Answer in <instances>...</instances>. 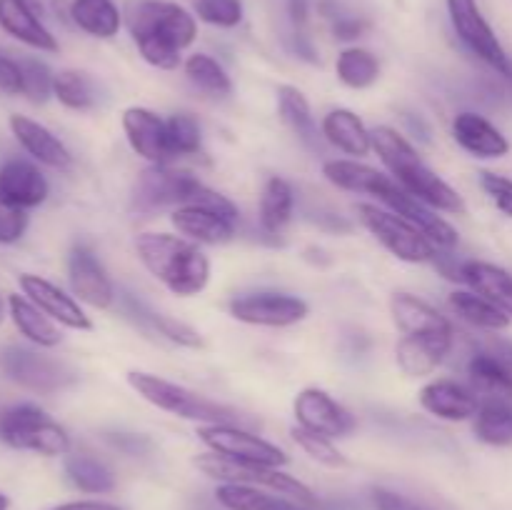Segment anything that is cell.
<instances>
[{
    "instance_id": "cell-17",
    "label": "cell",
    "mask_w": 512,
    "mask_h": 510,
    "mask_svg": "<svg viewBox=\"0 0 512 510\" xmlns=\"http://www.w3.org/2000/svg\"><path fill=\"white\" fill-rule=\"evenodd\" d=\"M380 203H385L393 213H398L400 218H405L410 225H415L430 243L438 245V250H453L455 245H458V230H455L448 220L440 218L438 210L425 205L423 200L413 198V195H410L408 190L400 188L398 183L380 198Z\"/></svg>"
},
{
    "instance_id": "cell-26",
    "label": "cell",
    "mask_w": 512,
    "mask_h": 510,
    "mask_svg": "<svg viewBox=\"0 0 512 510\" xmlns=\"http://www.w3.org/2000/svg\"><path fill=\"white\" fill-rule=\"evenodd\" d=\"M320 133L328 140L333 148L343 150L345 155H355V158H363L373 150V135L365 128L363 120L348 108H335L330 110L323 118L320 125Z\"/></svg>"
},
{
    "instance_id": "cell-47",
    "label": "cell",
    "mask_w": 512,
    "mask_h": 510,
    "mask_svg": "<svg viewBox=\"0 0 512 510\" xmlns=\"http://www.w3.org/2000/svg\"><path fill=\"white\" fill-rule=\"evenodd\" d=\"M370 500H373L375 510H433L428 505L418 503V500H410L388 488H373L370 490Z\"/></svg>"
},
{
    "instance_id": "cell-55",
    "label": "cell",
    "mask_w": 512,
    "mask_h": 510,
    "mask_svg": "<svg viewBox=\"0 0 512 510\" xmlns=\"http://www.w3.org/2000/svg\"><path fill=\"white\" fill-rule=\"evenodd\" d=\"M0 510H10V498L0 490Z\"/></svg>"
},
{
    "instance_id": "cell-23",
    "label": "cell",
    "mask_w": 512,
    "mask_h": 510,
    "mask_svg": "<svg viewBox=\"0 0 512 510\" xmlns=\"http://www.w3.org/2000/svg\"><path fill=\"white\" fill-rule=\"evenodd\" d=\"M453 138L475 158H503L510 153V143L488 118L465 110L453 120Z\"/></svg>"
},
{
    "instance_id": "cell-5",
    "label": "cell",
    "mask_w": 512,
    "mask_h": 510,
    "mask_svg": "<svg viewBox=\"0 0 512 510\" xmlns=\"http://www.w3.org/2000/svg\"><path fill=\"white\" fill-rule=\"evenodd\" d=\"M128 383L135 393L143 400H148L155 408L173 413L183 420H195L203 425H218V423H235L238 420V410L228 408L223 403L205 398V395L193 393L190 388L170 380L158 378V375L143 373V370H130Z\"/></svg>"
},
{
    "instance_id": "cell-44",
    "label": "cell",
    "mask_w": 512,
    "mask_h": 510,
    "mask_svg": "<svg viewBox=\"0 0 512 510\" xmlns=\"http://www.w3.org/2000/svg\"><path fill=\"white\" fill-rule=\"evenodd\" d=\"M195 13L208 25L235 28L243 20V3L240 0H195Z\"/></svg>"
},
{
    "instance_id": "cell-33",
    "label": "cell",
    "mask_w": 512,
    "mask_h": 510,
    "mask_svg": "<svg viewBox=\"0 0 512 510\" xmlns=\"http://www.w3.org/2000/svg\"><path fill=\"white\" fill-rule=\"evenodd\" d=\"M448 303L450 310H453L458 318H463L465 323L473 325V328L498 333V330H505L510 325V315H505L498 305L490 303V300L480 293L455 290V293H450Z\"/></svg>"
},
{
    "instance_id": "cell-37",
    "label": "cell",
    "mask_w": 512,
    "mask_h": 510,
    "mask_svg": "<svg viewBox=\"0 0 512 510\" xmlns=\"http://www.w3.org/2000/svg\"><path fill=\"white\" fill-rule=\"evenodd\" d=\"M468 375L478 393H485L488 398H512V373L508 368H503L493 355L485 353V350H480V353L470 358Z\"/></svg>"
},
{
    "instance_id": "cell-14",
    "label": "cell",
    "mask_w": 512,
    "mask_h": 510,
    "mask_svg": "<svg viewBox=\"0 0 512 510\" xmlns=\"http://www.w3.org/2000/svg\"><path fill=\"white\" fill-rule=\"evenodd\" d=\"M68 280L75 298H78L80 303L90 305V308L108 310L110 305L115 303V298H118L108 270L103 268L98 255L83 243L73 245V250H70Z\"/></svg>"
},
{
    "instance_id": "cell-27",
    "label": "cell",
    "mask_w": 512,
    "mask_h": 510,
    "mask_svg": "<svg viewBox=\"0 0 512 510\" xmlns=\"http://www.w3.org/2000/svg\"><path fill=\"white\" fill-rule=\"evenodd\" d=\"M390 313H393L395 325L403 335L453 333V325L448 318H443L433 305L410 293H395L390 298Z\"/></svg>"
},
{
    "instance_id": "cell-32",
    "label": "cell",
    "mask_w": 512,
    "mask_h": 510,
    "mask_svg": "<svg viewBox=\"0 0 512 510\" xmlns=\"http://www.w3.org/2000/svg\"><path fill=\"white\" fill-rule=\"evenodd\" d=\"M293 208H295V193L293 185L285 178H268V183L263 185V193H260V228L270 235H280L288 223L293 220Z\"/></svg>"
},
{
    "instance_id": "cell-43",
    "label": "cell",
    "mask_w": 512,
    "mask_h": 510,
    "mask_svg": "<svg viewBox=\"0 0 512 510\" xmlns=\"http://www.w3.org/2000/svg\"><path fill=\"white\" fill-rule=\"evenodd\" d=\"M20 70H23V95L30 103H45L53 95L55 75L43 60L38 58H23L18 60Z\"/></svg>"
},
{
    "instance_id": "cell-20",
    "label": "cell",
    "mask_w": 512,
    "mask_h": 510,
    "mask_svg": "<svg viewBox=\"0 0 512 510\" xmlns=\"http://www.w3.org/2000/svg\"><path fill=\"white\" fill-rule=\"evenodd\" d=\"M170 223L183 238L205 245H225L235 238V220L203 208V205H178Z\"/></svg>"
},
{
    "instance_id": "cell-13",
    "label": "cell",
    "mask_w": 512,
    "mask_h": 510,
    "mask_svg": "<svg viewBox=\"0 0 512 510\" xmlns=\"http://www.w3.org/2000/svg\"><path fill=\"white\" fill-rule=\"evenodd\" d=\"M295 420L300 428L310 433L325 435V438H345L353 433L355 418L325 390L305 388L295 395L293 403Z\"/></svg>"
},
{
    "instance_id": "cell-10",
    "label": "cell",
    "mask_w": 512,
    "mask_h": 510,
    "mask_svg": "<svg viewBox=\"0 0 512 510\" xmlns=\"http://www.w3.org/2000/svg\"><path fill=\"white\" fill-rule=\"evenodd\" d=\"M198 438L213 453L225 455V458L243 460V463L270 465V468H283V465H288V455L278 445L268 443V440L250 433V430L238 428L235 423L200 425Z\"/></svg>"
},
{
    "instance_id": "cell-42",
    "label": "cell",
    "mask_w": 512,
    "mask_h": 510,
    "mask_svg": "<svg viewBox=\"0 0 512 510\" xmlns=\"http://www.w3.org/2000/svg\"><path fill=\"white\" fill-rule=\"evenodd\" d=\"M290 435H293L295 445H298L310 460H315V463L325 465V468H348V458L335 448L333 438L310 433V430L300 428V425H295V428L290 430Z\"/></svg>"
},
{
    "instance_id": "cell-45",
    "label": "cell",
    "mask_w": 512,
    "mask_h": 510,
    "mask_svg": "<svg viewBox=\"0 0 512 510\" xmlns=\"http://www.w3.org/2000/svg\"><path fill=\"white\" fill-rule=\"evenodd\" d=\"M28 230V213L0 190V245L18 243Z\"/></svg>"
},
{
    "instance_id": "cell-8",
    "label": "cell",
    "mask_w": 512,
    "mask_h": 510,
    "mask_svg": "<svg viewBox=\"0 0 512 510\" xmlns=\"http://www.w3.org/2000/svg\"><path fill=\"white\" fill-rule=\"evenodd\" d=\"M0 373L30 393H58L75 383V370L68 363L28 345H5L0 350Z\"/></svg>"
},
{
    "instance_id": "cell-46",
    "label": "cell",
    "mask_w": 512,
    "mask_h": 510,
    "mask_svg": "<svg viewBox=\"0 0 512 510\" xmlns=\"http://www.w3.org/2000/svg\"><path fill=\"white\" fill-rule=\"evenodd\" d=\"M480 185H483L485 195L495 203V208L512 218V180L505 178V175L483 170L480 173Z\"/></svg>"
},
{
    "instance_id": "cell-56",
    "label": "cell",
    "mask_w": 512,
    "mask_h": 510,
    "mask_svg": "<svg viewBox=\"0 0 512 510\" xmlns=\"http://www.w3.org/2000/svg\"><path fill=\"white\" fill-rule=\"evenodd\" d=\"M3 315H5V303H3V298H0V320H3Z\"/></svg>"
},
{
    "instance_id": "cell-4",
    "label": "cell",
    "mask_w": 512,
    "mask_h": 510,
    "mask_svg": "<svg viewBox=\"0 0 512 510\" xmlns=\"http://www.w3.org/2000/svg\"><path fill=\"white\" fill-rule=\"evenodd\" d=\"M195 468L200 470L208 478L218 480V483H235V485H253V488H265L273 490V493L285 495V498L295 500V503L305 505V508L323 510V503L318 500V495L308 488L305 483H300L293 475L283 473L280 468H270V465H258V463H243V460L225 458L218 453H203L193 460Z\"/></svg>"
},
{
    "instance_id": "cell-50",
    "label": "cell",
    "mask_w": 512,
    "mask_h": 510,
    "mask_svg": "<svg viewBox=\"0 0 512 510\" xmlns=\"http://www.w3.org/2000/svg\"><path fill=\"white\" fill-rule=\"evenodd\" d=\"M368 30V23L358 18H338L333 23V35L338 40H355Z\"/></svg>"
},
{
    "instance_id": "cell-16",
    "label": "cell",
    "mask_w": 512,
    "mask_h": 510,
    "mask_svg": "<svg viewBox=\"0 0 512 510\" xmlns=\"http://www.w3.org/2000/svg\"><path fill=\"white\" fill-rule=\"evenodd\" d=\"M18 285L20 290H23L25 298L33 300V303L58 325L70 330H93V320H90L88 313L80 308L78 300H75L73 295L65 293V290H60L55 283L40 278V275L23 273L18 278Z\"/></svg>"
},
{
    "instance_id": "cell-35",
    "label": "cell",
    "mask_w": 512,
    "mask_h": 510,
    "mask_svg": "<svg viewBox=\"0 0 512 510\" xmlns=\"http://www.w3.org/2000/svg\"><path fill=\"white\" fill-rule=\"evenodd\" d=\"M65 475L78 490L90 495H105L115 490V473L88 453H68L65 455Z\"/></svg>"
},
{
    "instance_id": "cell-6",
    "label": "cell",
    "mask_w": 512,
    "mask_h": 510,
    "mask_svg": "<svg viewBox=\"0 0 512 510\" xmlns=\"http://www.w3.org/2000/svg\"><path fill=\"white\" fill-rule=\"evenodd\" d=\"M0 440L8 448L28 450L43 458L70 453L68 430L33 403L13 405L0 413Z\"/></svg>"
},
{
    "instance_id": "cell-7",
    "label": "cell",
    "mask_w": 512,
    "mask_h": 510,
    "mask_svg": "<svg viewBox=\"0 0 512 510\" xmlns=\"http://www.w3.org/2000/svg\"><path fill=\"white\" fill-rule=\"evenodd\" d=\"M355 213H358L363 228L403 263H433L435 255L440 253L438 245L430 243L415 225H410L393 210H383L373 203H360Z\"/></svg>"
},
{
    "instance_id": "cell-52",
    "label": "cell",
    "mask_w": 512,
    "mask_h": 510,
    "mask_svg": "<svg viewBox=\"0 0 512 510\" xmlns=\"http://www.w3.org/2000/svg\"><path fill=\"white\" fill-rule=\"evenodd\" d=\"M110 443H113L115 448L125 450L128 455H140L143 450H148V440L138 438V435H110Z\"/></svg>"
},
{
    "instance_id": "cell-53",
    "label": "cell",
    "mask_w": 512,
    "mask_h": 510,
    "mask_svg": "<svg viewBox=\"0 0 512 510\" xmlns=\"http://www.w3.org/2000/svg\"><path fill=\"white\" fill-rule=\"evenodd\" d=\"M310 5H313V0H288V10H290V20H293L295 25H305L308 23V15H310Z\"/></svg>"
},
{
    "instance_id": "cell-39",
    "label": "cell",
    "mask_w": 512,
    "mask_h": 510,
    "mask_svg": "<svg viewBox=\"0 0 512 510\" xmlns=\"http://www.w3.org/2000/svg\"><path fill=\"white\" fill-rule=\"evenodd\" d=\"M185 75H188L190 83L195 85L203 93L213 95V98H228L233 93V80L225 73L223 65L215 58L205 53H195L185 60Z\"/></svg>"
},
{
    "instance_id": "cell-1",
    "label": "cell",
    "mask_w": 512,
    "mask_h": 510,
    "mask_svg": "<svg viewBox=\"0 0 512 510\" xmlns=\"http://www.w3.org/2000/svg\"><path fill=\"white\" fill-rule=\"evenodd\" d=\"M370 135H373V150L380 155L385 168L395 175V183L400 188L408 190L413 198L423 200L425 205L440 210V213H468V205H465L463 195L453 185L445 183L433 168L425 165V160L405 140V135H400L390 125H378L375 130H370Z\"/></svg>"
},
{
    "instance_id": "cell-2",
    "label": "cell",
    "mask_w": 512,
    "mask_h": 510,
    "mask_svg": "<svg viewBox=\"0 0 512 510\" xmlns=\"http://www.w3.org/2000/svg\"><path fill=\"white\" fill-rule=\"evenodd\" d=\"M143 268L178 298H193L210 283V260L198 243L170 233H140L135 238Z\"/></svg>"
},
{
    "instance_id": "cell-40",
    "label": "cell",
    "mask_w": 512,
    "mask_h": 510,
    "mask_svg": "<svg viewBox=\"0 0 512 510\" xmlns=\"http://www.w3.org/2000/svg\"><path fill=\"white\" fill-rule=\"evenodd\" d=\"M53 95L58 98L60 105L70 110H90L98 100L95 83L80 70H60L55 75Z\"/></svg>"
},
{
    "instance_id": "cell-12",
    "label": "cell",
    "mask_w": 512,
    "mask_h": 510,
    "mask_svg": "<svg viewBox=\"0 0 512 510\" xmlns=\"http://www.w3.org/2000/svg\"><path fill=\"white\" fill-rule=\"evenodd\" d=\"M200 188V180L185 170H173L168 165H150L138 175L133 190V208L150 213L163 205H185Z\"/></svg>"
},
{
    "instance_id": "cell-38",
    "label": "cell",
    "mask_w": 512,
    "mask_h": 510,
    "mask_svg": "<svg viewBox=\"0 0 512 510\" xmlns=\"http://www.w3.org/2000/svg\"><path fill=\"white\" fill-rule=\"evenodd\" d=\"M335 73L340 83L353 90H365L378 83L380 63L370 50L365 48H345L335 60Z\"/></svg>"
},
{
    "instance_id": "cell-49",
    "label": "cell",
    "mask_w": 512,
    "mask_h": 510,
    "mask_svg": "<svg viewBox=\"0 0 512 510\" xmlns=\"http://www.w3.org/2000/svg\"><path fill=\"white\" fill-rule=\"evenodd\" d=\"M485 353L493 355L495 360H498L503 368H508L512 373V340H505V338H498V335H490L488 340H485Z\"/></svg>"
},
{
    "instance_id": "cell-15",
    "label": "cell",
    "mask_w": 512,
    "mask_h": 510,
    "mask_svg": "<svg viewBox=\"0 0 512 510\" xmlns=\"http://www.w3.org/2000/svg\"><path fill=\"white\" fill-rule=\"evenodd\" d=\"M120 123L133 153L148 160L150 165H165L173 160L168 145V120L160 118L158 113L143 105H130L123 110Z\"/></svg>"
},
{
    "instance_id": "cell-30",
    "label": "cell",
    "mask_w": 512,
    "mask_h": 510,
    "mask_svg": "<svg viewBox=\"0 0 512 510\" xmlns=\"http://www.w3.org/2000/svg\"><path fill=\"white\" fill-rule=\"evenodd\" d=\"M215 500L225 510H315L285 498V495L273 493L265 488H253V485H235L220 483L215 490Z\"/></svg>"
},
{
    "instance_id": "cell-3",
    "label": "cell",
    "mask_w": 512,
    "mask_h": 510,
    "mask_svg": "<svg viewBox=\"0 0 512 510\" xmlns=\"http://www.w3.org/2000/svg\"><path fill=\"white\" fill-rule=\"evenodd\" d=\"M130 33L145 63L160 70H175L180 65V50L193 45L198 25L183 5L170 0H143L133 10Z\"/></svg>"
},
{
    "instance_id": "cell-19",
    "label": "cell",
    "mask_w": 512,
    "mask_h": 510,
    "mask_svg": "<svg viewBox=\"0 0 512 510\" xmlns=\"http://www.w3.org/2000/svg\"><path fill=\"white\" fill-rule=\"evenodd\" d=\"M450 348H453V333L403 335V340L395 348V360L405 375L423 378L443 363Z\"/></svg>"
},
{
    "instance_id": "cell-21",
    "label": "cell",
    "mask_w": 512,
    "mask_h": 510,
    "mask_svg": "<svg viewBox=\"0 0 512 510\" xmlns=\"http://www.w3.org/2000/svg\"><path fill=\"white\" fill-rule=\"evenodd\" d=\"M418 400L430 415H435L440 420H450V423L475 418V413L480 408L478 395L473 390L445 378L430 380L428 385H423Z\"/></svg>"
},
{
    "instance_id": "cell-34",
    "label": "cell",
    "mask_w": 512,
    "mask_h": 510,
    "mask_svg": "<svg viewBox=\"0 0 512 510\" xmlns=\"http://www.w3.org/2000/svg\"><path fill=\"white\" fill-rule=\"evenodd\" d=\"M70 18L93 38H115L120 30V10L113 0H73Z\"/></svg>"
},
{
    "instance_id": "cell-54",
    "label": "cell",
    "mask_w": 512,
    "mask_h": 510,
    "mask_svg": "<svg viewBox=\"0 0 512 510\" xmlns=\"http://www.w3.org/2000/svg\"><path fill=\"white\" fill-rule=\"evenodd\" d=\"M295 53L300 55V58H305L308 60V63H318V53H315V48L313 45H310V40L305 38V35H298V38H295Z\"/></svg>"
},
{
    "instance_id": "cell-22",
    "label": "cell",
    "mask_w": 512,
    "mask_h": 510,
    "mask_svg": "<svg viewBox=\"0 0 512 510\" xmlns=\"http://www.w3.org/2000/svg\"><path fill=\"white\" fill-rule=\"evenodd\" d=\"M0 28L40 53H58V40L25 0H0Z\"/></svg>"
},
{
    "instance_id": "cell-41",
    "label": "cell",
    "mask_w": 512,
    "mask_h": 510,
    "mask_svg": "<svg viewBox=\"0 0 512 510\" xmlns=\"http://www.w3.org/2000/svg\"><path fill=\"white\" fill-rule=\"evenodd\" d=\"M168 145L173 158H190L203 148V130L190 113H175L168 118Z\"/></svg>"
},
{
    "instance_id": "cell-9",
    "label": "cell",
    "mask_w": 512,
    "mask_h": 510,
    "mask_svg": "<svg viewBox=\"0 0 512 510\" xmlns=\"http://www.w3.org/2000/svg\"><path fill=\"white\" fill-rule=\"evenodd\" d=\"M448 13L453 30L463 40L465 48L508 80L512 75V58L505 53L503 43L498 40L495 30L490 28L485 15L480 13L478 0H448Z\"/></svg>"
},
{
    "instance_id": "cell-24",
    "label": "cell",
    "mask_w": 512,
    "mask_h": 510,
    "mask_svg": "<svg viewBox=\"0 0 512 510\" xmlns=\"http://www.w3.org/2000/svg\"><path fill=\"white\" fill-rule=\"evenodd\" d=\"M0 190L20 208H38L48 200L50 185L40 168L30 160L13 158L0 165Z\"/></svg>"
},
{
    "instance_id": "cell-29",
    "label": "cell",
    "mask_w": 512,
    "mask_h": 510,
    "mask_svg": "<svg viewBox=\"0 0 512 510\" xmlns=\"http://www.w3.org/2000/svg\"><path fill=\"white\" fill-rule=\"evenodd\" d=\"M463 283H468L475 293L485 295L490 303L498 305L512 318V275L508 270L493 263H483V260H465Z\"/></svg>"
},
{
    "instance_id": "cell-51",
    "label": "cell",
    "mask_w": 512,
    "mask_h": 510,
    "mask_svg": "<svg viewBox=\"0 0 512 510\" xmlns=\"http://www.w3.org/2000/svg\"><path fill=\"white\" fill-rule=\"evenodd\" d=\"M48 510H128L118 503H105V500H70V503L53 505Z\"/></svg>"
},
{
    "instance_id": "cell-36",
    "label": "cell",
    "mask_w": 512,
    "mask_h": 510,
    "mask_svg": "<svg viewBox=\"0 0 512 510\" xmlns=\"http://www.w3.org/2000/svg\"><path fill=\"white\" fill-rule=\"evenodd\" d=\"M475 435L485 445H512V405L503 398H488L475 413Z\"/></svg>"
},
{
    "instance_id": "cell-28",
    "label": "cell",
    "mask_w": 512,
    "mask_h": 510,
    "mask_svg": "<svg viewBox=\"0 0 512 510\" xmlns=\"http://www.w3.org/2000/svg\"><path fill=\"white\" fill-rule=\"evenodd\" d=\"M8 315L13 320V325L18 328V333L23 335L28 343L38 345V348H55L63 340L58 323L50 320L33 300H28L25 295H8Z\"/></svg>"
},
{
    "instance_id": "cell-48",
    "label": "cell",
    "mask_w": 512,
    "mask_h": 510,
    "mask_svg": "<svg viewBox=\"0 0 512 510\" xmlns=\"http://www.w3.org/2000/svg\"><path fill=\"white\" fill-rule=\"evenodd\" d=\"M0 93L23 95V70L18 60L0 53Z\"/></svg>"
},
{
    "instance_id": "cell-25",
    "label": "cell",
    "mask_w": 512,
    "mask_h": 510,
    "mask_svg": "<svg viewBox=\"0 0 512 510\" xmlns=\"http://www.w3.org/2000/svg\"><path fill=\"white\" fill-rule=\"evenodd\" d=\"M323 175L335 188L360 195H375L378 200L395 185V180L380 173L378 168H370V165L358 163V160H328L323 165Z\"/></svg>"
},
{
    "instance_id": "cell-31",
    "label": "cell",
    "mask_w": 512,
    "mask_h": 510,
    "mask_svg": "<svg viewBox=\"0 0 512 510\" xmlns=\"http://www.w3.org/2000/svg\"><path fill=\"white\" fill-rule=\"evenodd\" d=\"M278 113L283 118V123L308 145L310 150L320 148V140L323 133L318 130L313 118V110H310L308 98H305L303 90H298L295 85H280L278 88Z\"/></svg>"
},
{
    "instance_id": "cell-18",
    "label": "cell",
    "mask_w": 512,
    "mask_h": 510,
    "mask_svg": "<svg viewBox=\"0 0 512 510\" xmlns=\"http://www.w3.org/2000/svg\"><path fill=\"white\" fill-rule=\"evenodd\" d=\"M10 133L15 135V140L20 143V148L30 155L33 160H38L40 165H48L53 170H70L73 165V155L65 148L63 140L58 135L50 133L45 125H40L38 120L28 118V115H10L8 120Z\"/></svg>"
},
{
    "instance_id": "cell-11",
    "label": "cell",
    "mask_w": 512,
    "mask_h": 510,
    "mask_svg": "<svg viewBox=\"0 0 512 510\" xmlns=\"http://www.w3.org/2000/svg\"><path fill=\"white\" fill-rule=\"evenodd\" d=\"M228 310L240 323L263 325V328H290L308 318L310 305L298 295L253 293L230 300Z\"/></svg>"
}]
</instances>
